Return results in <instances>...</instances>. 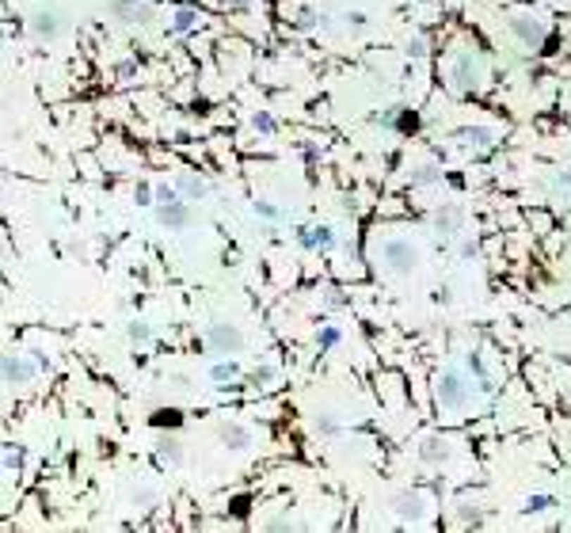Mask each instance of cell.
<instances>
[{"label": "cell", "mask_w": 571, "mask_h": 533, "mask_svg": "<svg viewBox=\"0 0 571 533\" xmlns=\"http://www.w3.org/2000/svg\"><path fill=\"white\" fill-rule=\"evenodd\" d=\"M115 15L126 23H149L156 15V8L149 0H115Z\"/></svg>", "instance_id": "ba28073f"}, {"label": "cell", "mask_w": 571, "mask_h": 533, "mask_svg": "<svg viewBox=\"0 0 571 533\" xmlns=\"http://www.w3.org/2000/svg\"><path fill=\"white\" fill-rule=\"evenodd\" d=\"M153 423H156V427H180V423H183V411H180V408H161V411L153 415Z\"/></svg>", "instance_id": "e0dca14e"}, {"label": "cell", "mask_w": 571, "mask_h": 533, "mask_svg": "<svg viewBox=\"0 0 571 533\" xmlns=\"http://www.w3.org/2000/svg\"><path fill=\"white\" fill-rule=\"evenodd\" d=\"M419 457H423L427 465H442L446 457H449V442H438V438H430V442H423Z\"/></svg>", "instance_id": "2e32d148"}, {"label": "cell", "mask_w": 571, "mask_h": 533, "mask_svg": "<svg viewBox=\"0 0 571 533\" xmlns=\"http://www.w3.org/2000/svg\"><path fill=\"white\" fill-rule=\"evenodd\" d=\"M61 12H58V8H39V12H34L31 15V35H34V39H46V42H50V39H58V35H61Z\"/></svg>", "instance_id": "52a82bcc"}, {"label": "cell", "mask_w": 571, "mask_h": 533, "mask_svg": "<svg viewBox=\"0 0 571 533\" xmlns=\"http://www.w3.org/2000/svg\"><path fill=\"white\" fill-rule=\"evenodd\" d=\"M172 20H175V23H172V31H191V27L199 23V12H191V8H180V12L172 15Z\"/></svg>", "instance_id": "d6986e66"}, {"label": "cell", "mask_w": 571, "mask_h": 533, "mask_svg": "<svg viewBox=\"0 0 571 533\" xmlns=\"http://www.w3.org/2000/svg\"><path fill=\"white\" fill-rule=\"evenodd\" d=\"M400 130H404V134H411V130H419V118L411 115V111H404V115H400V123H396Z\"/></svg>", "instance_id": "d4e9b609"}, {"label": "cell", "mask_w": 571, "mask_h": 533, "mask_svg": "<svg viewBox=\"0 0 571 533\" xmlns=\"http://www.w3.org/2000/svg\"><path fill=\"white\" fill-rule=\"evenodd\" d=\"M156 461L161 465H180L183 461V442L175 434H161L156 438Z\"/></svg>", "instance_id": "7c38bea8"}, {"label": "cell", "mask_w": 571, "mask_h": 533, "mask_svg": "<svg viewBox=\"0 0 571 533\" xmlns=\"http://www.w3.org/2000/svg\"><path fill=\"white\" fill-rule=\"evenodd\" d=\"M430 180H438V175H434V168H419L415 183H430Z\"/></svg>", "instance_id": "83f0119b"}, {"label": "cell", "mask_w": 571, "mask_h": 533, "mask_svg": "<svg viewBox=\"0 0 571 533\" xmlns=\"http://www.w3.org/2000/svg\"><path fill=\"white\" fill-rule=\"evenodd\" d=\"M210 381H213V385H218V389H229L232 381H240V366H237V362H232V358H221V362H213V366H210Z\"/></svg>", "instance_id": "4fadbf2b"}, {"label": "cell", "mask_w": 571, "mask_h": 533, "mask_svg": "<svg viewBox=\"0 0 571 533\" xmlns=\"http://www.w3.org/2000/svg\"><path fill=\"white\" fill-rule=\"evenodd\" d=\"M316 343H320V351H332L335 343H339V328H335V324H324L320 335H316Z\"/></svg>", "instance_id": "ffe728a7"}, {"label": "cell", "mask_w": 571, "mask_h": 533, "mask_svg": "<svg viewBox=\"0 0 571 533\" xmlns=\"http://www.w3.org/2000/svg\"><path fill=\"white\" fill-rule=\"evenodd\" d=\"M206 351L210 354H218V358H232V354H240L244 351V332L237 328V324H210L206 328Z\"/></svg>", "instance_id": "7a4b0ae2"}, {"label": "cell", "mask_w": 571, "mask_h": 533, "mask_svg": "<svg viewBox=\"0 0 571 533\" xmlns=\"http://www.w3.org/2000/svg\"><path fill=\"white\" fill-rule=\"evenodd\" d=\"M510 35L514 39H522V46H529V50H541L548 39V27L541 20H529V15H514L510 20Z\"/></svg>", "instance_id": "5b68a950"}, {"label": "cell", "mask_w": 571, "mask_h": 533, "mask_svg": "<svg viewBox=\"0 0 571 533\" xmlns=\"http://www.w3.org/2000/svg\"><path fill=\"white\" fill-rule=\"evenodd\" d=\"M381 259L389 263V270H392V275H408V270L419 263V248L411 244V240L389 237L385 244H381Z\"/></svg>", "instance_id": "3957f363"}, {"label": "cell", "mask_w": 571, "mask_h": 533, "mask_svg": "<svg viewBox=\"0 0 571 533\" xmlns=\"http://www.w3.org/2000/svg\"><path fill=\"white\" fill-rule=\"evenodd\" d=\"M126 335H130V343H153V328H149L145 320H134L126 328Z\"/></svg>", "instance_id": "ac0fdd59"}, {"label": "cell", "mask_w": 571, "mask_h": 533, "mask_svg": "<svg viewBox=\"0 0 571 533\" xmlns=\"http://www.w3.org/2000/svg\"><path fill=\"white\" fill-rule=\"evenodd\" d=\"M465 137H469V145H480V149H488L491 145V130H484V126H476V130H465Z\"/></svg>", "instance_id": "7402d4cb"}, {"label": "cell", "mask_w": 571, "mask_h": 533, "mask_svg": "<svg viewBox=\"0 0 571 533\" xmlns=\"http://www.w3.org/2000/svg\"><path fill=\"white\" fill-rule=\"evenodd\" d=\"M275 377H278L275 366H256V370H251V385H263V389H267Z\"/></svg>", "instance_id": "603a6c76"}, {"label": "cell", "mask_w": 571, "mask_h": 533, "mask_svg": "<svg viewBox=\"0 0 571 533\" xmlns=\"http://www.w3.org/2000/svg\"><path fill=\"white\" fill-rule=\"evenodd\" d=\"M256 213H259V218H267V221H275V218H278V210H275L270 202H256Z\"/></svg>", "instance_id": "484cf974"}, {"label": "cell", "mask_w": 571, "mask_h": 533, "mask_svg": "<svg viewBox=\"0 0 571 533\" xmlns=\"http://www.w3.org/2000/svg\"><path fill=\"white\" fill-rule=\"evenodd\" d=\"M434 400H438V408H446V411L465 408V400H469V385H465L461 370L446 366L442 373H438V377H434Z\"/></svg>", "instance_id": "6da1fadb"}, {"label": "cell", "mask_w": 571, "mask_h": 533, "mask_svg": "<svg viewBox=\"0 0 571 533\" xmlns=\"http://www.w3.org/2000/svg\"><path fill=\"white\" fill-rule=\"evenodd\" d=\"M476 84H480V80H476L472 61H469V58H457V61H453V88H457V92H472Z\"/></svg>", "instance_id": "5bb4252c"}, {"label": "cell", "mask_w": 571, "mask_h": 533, "mask_svg": "<svg viewBox=\"0 0 571 533\" xmlns=\"http://www.w3.org/2000/svg\"><path fill=\"white\" fill-rule=\"evenodd\" d=\"M552 503H556L552 495H529V499H526V510H529V514H545V510H552Z\"/></svg>", "instance_id": "44dd1931"}, {"label": "cell", "mask_w": 571, "mask_h": 533, "mask_svg": "<svg viewBox=\"0 0 571 533\" xmlns=\"http://www.w3.org/2000/svg\"><path fill=\"white\" fill-rule=\"evenodd\" d=\"M430 225L442 232V237H457V232H461V225H465V213L457 210V206H442V210L430 213Z\"/></svg>", "instance_id": "9c48e42d"}, {"label": "cell", "mask_w": 571, "mask_h": 533, "mask_svg": "<svg viewBox=\"0 0 571 533\" xmlns=\"http://www.w3.org/2000/svg\"><path fill=\"white\" fill-rule=\"evenodd\" d=\"M156 221L168 229V232H180L191 225V202L187 199H175V202H161L156 206Z\"/></svg>", "instance_id": "8992f818"}, {"label": "cell", "mask_w": 571, "mask_h": 533, "mask_svg": "<svg viewBox=\"0 0 571 533\" xmlns=\"http://www.w3.org/2000/svg\"><path fill=\"white\" fill-rule=\"evenodd\" d=\"M218 438H221L225 450H237V453H244V450H251V446H256V434H251V427L237 423V419H225V423H218Z\"/></svg>", "instance_id": "277c9868"}, {"label": "cell", "mask_w": 571, "mask_h": 533, "mask_svg": "<svg viewBox=\"0 0 571 533\" xmlns=\"http://www.w3.org/2000/svg\"><path fill=\"white\" fill-rule=\"evenodd\" d=\"M343 20H347V23H354V27H366V12H347Z\"/></svg>", "instance_id": "4316f807"}, {"label": "cell", "mask_w": 571, "mask_h": 533, "mask_svg": "<svg viewBox=\"0 0 571 533\" xmlns=\"http://www.w3.org/2000/svg\"><path fill=\"white\" fill-rule=\"evenodd\" d=\"M34 377V366L23 354H4V385H27Z\"/></svg>", "instance_id": "30bf717a"}, {"label": "cell", "mask_w": 571, "mask_h": 533, "mask_svg": "<svg viewBox=\"0 0 571 533\" xmlns=\"http://www.w3.org/2000/svg\"><path fill=\"white\" fill-rule=\"evenodd\" d=\"M175 187H180V194L187 202H202L206 199V183L199 180V175H191V172H183L180 180H175Z\"/></svg>", "instance_id": "9a60e30c"}, {"label": "cell", "mask_w": 571, "mask_h": 533, "mask_svg": "<svg viewBox=\"0 0 571 533\" xmlns=\"http://www.w3.org/2000/svg\"><path fill=\"white\" fill-rule=\"evenodd\" d=\"M400 514V522H423V495L419 491H404L396 495V507H392Z\"/></svg>", "instance_id": "8fae6325"}, {"label": "cell", "mask_w": 571, "mask_h": 533, "mask_svg": "<svg viewBox=\"0 0 571 533\" xmlns=\"http://www.w3.org/2000/svg\"><path fill=\"white\" fill-rule=\"evenodd\" d=\"M251 126H256V130H263V134H275V130H278V123H275L270 115H263V111H259V115L251 118Z\"/></svg>", "instance_id": "cb8c5ba5"}]
</instances>
